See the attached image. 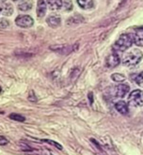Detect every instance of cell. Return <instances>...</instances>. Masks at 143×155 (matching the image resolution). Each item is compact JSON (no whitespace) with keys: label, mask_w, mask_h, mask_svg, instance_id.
<instances>
[{"label":"cell","mask_w":143,"mask_h":155,"mask_svg":"<svg viewBox=\"0 0 143 155\" xmlns=\"http://www.w3.org/2000/svg\"><path fill=\"white\" fill-rule=\"evenodd\" d=\"M142 58H143V54L140 50L133 49L132 51L126 53L123 56L122 63L126 67H134L138 64L141 61Z\"/></svg>","instance_id":"1"},{"label":"cell","mask_w":143,"mask_h":155,"mask_svg":"<svg viewBox=\"0 0 143 155\" xmlns=\"http://www.w3.org/2000/svg\"><path fill=\"white\" fill-rule=\"evenodd\" d=\"M134 43V35L133 34H123L118 39L114 44V49L119 52H124L129 49Z\"/></svg>","instance_id":"2"},{"label":"cell","mask_w":143,"mask_h":155,"mask_svg":"<svg viewBox=\"0 0 143 155\" xmlns=\"http://www.w3.org/2000/svg\"><path fill=\"white\" fill-rule=\"evenodd\" d=\"M128 105L132 107H140L143 105V91L139 89L133 90L128 96Z\"/></svg>","instance_id":"3"},{"label":"cell","mask_w":143,"mask_h":155,"mask_svg":"<svg viewBox=\"0 0 143 155\" xmlns=\"http://www.w3.org/2000/svg\"><path fill=\"white\" fill-rule=\"evenodd\" d=\"M15 23L17 25L24 27V28H28L33 25L34 20L28 15H20L15 19Z\"/></svg>","instance_id":"4"},{"label":"cell","mask_w":143,"mask_h":155,"mask_svg":"<svg viewBox=\"0 0 143 155\" xmlns=\"http://www.w3.org/2000/svg\"><path fill=\"white\" fill-rule=\"evenodd\" d=\"M120 63H121V58L117 53H112L111 54H109V57L106 58V61H105L106 67H108L110 69L117 67Z\"/></svg>","instance_id":"5"},{"label":"cell","mask_w":143,"mask_h":155,"mask_svg":"<svg viewBox=\"0 0 143 155\" xmlns=\"http://www.w3.org/2000/svg\"><path fill=\"white\" fill-rule=\"evenodd\" d=\"M130 90V87L126 84H120L115 87V96L117 98H123Z\"/></svg>","instance_id":"6"},{"label":"cell","mask_w":143,"mask_h":155,"mask_svg":"<svg viewBox=\"0 0 143 155\" xmlns=\"http://www.w3.org/2000/svg\"><path fill=\"white\" fill-rule=\"evenodd\" d=\"M115 108L119 113H121L123 116L127 115L128 112H129L128 104L126 102H124V101H119V102L116 103L115 104Z\"/></svg>","instance_id":"7"},{"label":"cell","mask_w":143,"mask_h":155,"mask_svg":"<svg viewBox=\"0 0 143 155\" xmlns=\"http://www.w3.org/2000/svg\"><path fill=\"white\" fill-rule=\"evenodd\" d=\"M134 42L138 46H143V26L138 28L137 33L134 35Z\"/></svg>","instance_id":"8"},{"label":"cell","mask_w":143,"mask_h":155,"mask_svg":"<svg viewBox=\"0 0 143 155\" xmlns=\"http://www.w3.org/2000/svg\"><path fill=\"white\" fill-rule=\"evenodd\" d=\"M46 13V4L44 0H39L37 4V15L38 17H43Z\"/></svg>","instance_id":"9"},{"label":"cell","mask_w":143,"mask_h":155,"mask_svg":"<svg viewBox=\"0 0 143 155\" xmlns=\"http://www.w3.org/2000/svg\"><path fill=\"white\" fill-rule=\"evenodd\" d=\"M48 25H50L51 27H58L59 26L60 23H61V20H60V17L58 16V15H53V16H50L47 18V20H46Z\"/></svg>","instance_id":"10"},{"label":"cell","mask_w":143,"mask_h":155,"mask_svg":"<svg viewBox=\"0 0 143 155\" xmlns=\"http://www.w3.org/2000/svg\"><path fill=\"white\" fill-rule=\"evenodd\" d=\"M47 3H48L49 8L53 11L58 10V8H60L62 7V5H63L62 0H48Z\"/></svg>","instance_id":"11"},{"label":"cell","mask_w":143,"mask_h":155,"mask_svg":"<svg viewBox=\"0 0 143 155\" xmlns=\"http://www.w3.org/2000/svg\"><path fill=\"white\" fill-rule=\"evenodd\" d=\"M78 5L84 10H88L93 7V1L92 0H77Z\"/></svg>","instance_id":"12"},{"label":"cell","mask_w":143,"mask_h":155,"mask_svg":"<svg viewBox=\"0 0 143 155\" xmlns=\"http://www.w3.org/2000/svg\"><path fill=\"white\" fill-rule=\"evenodd\" d=\"M32 6H33V3H32L31 0H28V1H25V2H24V3H22L18 6V8L22 12H26V11L31 10Z\"/></svg>","instance_id":"13"},{"label":"cell","mask_w":143,"mask_h":155,"mask_svg":"<svg viewBox=\"0 0 143 155\" xmlns=\"http://www.w3.org/2000/svg\"><path fill=\"white\" fill-rule=\"evenodd\" d=\"M1 12L7 16L12 15L13 12V8L11 4H6V5H4V7L1 8Z\"/></svg>","instance_id":"14"},{"label":"cell","mask_w":143,"mask_h":155,"mask_svg":"<svg viewBox=\"0 0 143 155\" xmlns=\"http://www.w3.org/2000/svg\"><path fill=\"white\" fill-rule=\"evenodd\" d=\"M8 117L12 118L13 120H16V121H20V122H23L25 120V117H23L22 115H19V114H15V113H12L8 116Z\"/></svg>","instance_id":"15"},{"label":"cell","mask_w":143,"mask_h":155,"mask_svg":"<svg viewBox=\"0 0 143 155\" xmlns=\"http://www.w3.org/2000/svg\"><path fill=\"white\" fill-rule=\"evenodd\" d=\"M111 78L113 81L118 82V83H121V82H123L125 80V76L121 74H113L111 75Z\"/></svg>","instance_id":"16"},{"label":"cell","mask_w":143,"mask_h":155,"mask_svg":"<svg viewBox=\"0 0 143 155\" xmlns=\"http://www.w3.org/2000/svg\"><path fill=\"white\" fill-rule=\"evenodd\" d=\"M134 80H135L137 85H138L139 87H143V71H141V72H139L138 74H137Z\"/></svg>","instance_id":"17"},{"label":"cell","mask_w":143,"mask_h":155,"mask_svg":"<svg viewBox=\"0 0 143 155\" xmlns=\"http://www.w3.org/2000/svg\"><path fill=\"white\" fill-rule=\"evenodd\" d=\"M42 142H44V143H47V144H50V145H53V146H55V147H57L58 150H62V146L60 145V144H58V143H57V142H55V141H53V140H48V139H42Z\"/></svg>","instance_id":"18"},{"label":"cell","mask_w":143,"mask_h":155,"mask_svg":"<svg viewBox=\"0 0 143 155\" xmlns=\"http://www.w3.org/2000/svg\"><path fill=\"white\" fill-rule=\"evenodd\" d=\"M8 25H10V23H8V20L2 19L1 21H0V28H7Z\"/></svg>","instance_id":"19"},{"label":"cell","mask_w":143,"mask_h":155,"mask_svg":"<svg viewBox=\"0 0 143 155\" xmlns=\"http://www.w3.org/2000/svg\"><path fill=\"white\" fill-rule=\"evenodd\" d=\"M8 143V140L6 137H4V136L0 135V146H5Z\"/></svg>","instance_id":"20"},{"label":"cell","mask_w":143,"mask_h":155,"mask_svg":"<svg viewBox=\"0 0 143 155\" xmlns=\"http://www.w3.org/2000/svg\"><path fill=\"white\" fill-rule=\"evenodd\" d=\"M6 0H0V3H3V2H5Z\"/></svg>","instance_id":"21"},{"label":"cell","mask_w":143,"mask_h":155,"mask_svg":"<svg viewBox=\"0 0 143 155\" xmlns=\"http://www.w3.org/2000/svg\"><path fill=\"white\" fill-rule=\"evenodd\" d=\"M13 1H18V0H13Z\"/></svg>","instance_id":"22"},{"label":"cell","mask_w":143,"mask_h":155,"mask_svg":"<svg viewBox=\"0 0 143 155\" xmlns=\"http://www.w3.org/2000/svg\"><path fill=\"white\" fill-rule=\"evenodd\" d=\"M0 12H1V8H0Z\"/></svg>","instance_id":"23"}]
</instances>
